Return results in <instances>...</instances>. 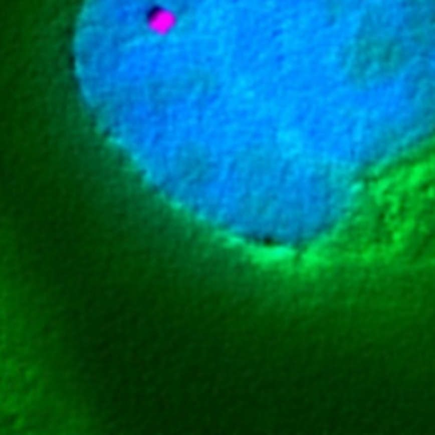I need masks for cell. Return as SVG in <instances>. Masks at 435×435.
<instances>
[{
	"mask_svg": "<svg viewBox=\"0 0 435 435\" xmlns=\"http://www.w3.org/2000/svg\"><path fill=\"white\" fill-rule=\"evenodd\" d=\"M152 28L155 31H165L171 28V14L170 12H160L155 15V20L152 22Z\"/></svg>",
	"mask_w": 435,
	"mask_h": 435,
	"instance_id": "6da1fadb",
	"label": "cell"
}]
</instances>
